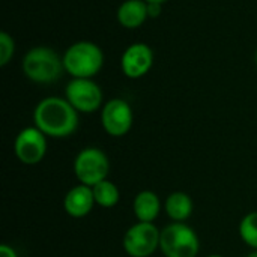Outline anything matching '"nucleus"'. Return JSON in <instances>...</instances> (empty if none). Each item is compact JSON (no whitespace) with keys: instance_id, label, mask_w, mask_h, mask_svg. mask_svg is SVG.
<instances>
[{"instance_id":"nucleus-1","label":"nucleus","mask_w":257,"mask_h":257,"mask_svg":"<svg viewBox=\"0 0 257 257\" xmlns=\"http://www.w3.org/2000/svg\"><path fill=\"white\" fill-rule=\"evenodd\" d=\"M33 122L45 136L62 139L75 133L78 126V111L68 99L50 96L36 105L33 111Z\"/></svg>"},{"instance_id":"nucleus-2","label":"nucleus","mask_w":257,"mask_h":257,"mask_svg":"<svg viewBox=\"0 0 257 257\" xmlns=\"http://www.w3.org/2000/svg\"><path fill=\"white\" fill-rule=\"evenodd\" d=\"M63 66L74 78H90L96 75L104 63L101 48L89 41L72 44L63 54Z\"/></svg>"},{"instance_id":"nucleus-3","label":"nucleus","mask_w":257,"mask_h":257,"mask_svg":"<svg viewBox=\"0 0 257 257\" xmlns=\"http://www.w3.org/2000/svg\"><path fill=\"white\" fill-rule=\"evenodd\" d=\"M26 77L35 83H53L65 71L63 59L48 47H35L23 59Z\"/></svg>"},{"instance_id":"nucleus-4","label":"nucleus","mask_w":257,"mask_h":257,"mask_svg":"<svg viewBox=\"0 0 257 257\" xmlns=\"http://www.w3.org/2000/svg\"><path fill=\"white\" fill-rule=\"evenodd\" d=\"M160 248L166 257H197L200 242L185 223H172L161 230Z\"/></svg>"},{"instance_id":"nucleus-5","label":"nucleus","mask_w":257,"mask_h":257,"mask_svg":"<svg viewBox=\"0 0 257 257\" xmlns=\"http://www.w3.org/2000/svg\"><path fill=\"white\" fill-rule=\"evenodd\" d=\"M110 172V161L107 155L96 148L83 149L74 161V173L80 184L93 187L105 181Z\"/></svg>"},{"instance_id":"nucleus-6","label":"nucleus","mask_w":257,"mask_h":257,"mask_svg":"<svg viewBox=\"0 0 257 257\" xmlns=\"http://www.w3.org/2000/svg\"><path fill=\"white\" fill-rule=\"evenodd\" d=\"M161 232L154 223H136L123 236V248L130 257H149L160 248Z\"/></svg>"},{"instance_id":"nucleus-7","label":"nucleus","mask_w":257,"mask_h":257,"mask_svg":"<svg viewBox=\"0 0 257 257\" xmlns=\"http://www.w3.org/2000/svg\"><path fill=\"white\" fill-rule=\"evenodd\" d=\"M65 93L69 104L81 113H93L102 102V92L90 78H74L68 83Z\"/></svg>"},{"instance_id":"nucleus-8","label":"nucleus","mask_w":257,"mask_h":257,"mask_svg":"<svg viewBox=\"0 0 257 257\" xmlns=\"http://www.w3.org/2000/svg\"><path fill=\"white\" fill-rule=\"evenodd\" d=\"M15 155L26 166L41 163L47 154V136L36 126H29L20 131L15 139Z\"/></svg>"},{"instance_id":"nucleus-9","label":"nucleus","mask_w":257,"mask_h":257,"mask_svg":"<svg viewBox=\"0 0 257 257\" xmlns=\"http://www.w3.org/2000/svg\"><path fill=\"white\" fill-rule=\"evenodd\" d=\"M101 123L104 131L113 137L125 136L133 126V110L125 99H110L101 113Z\"/></svg>"},{"instance_id":"nucleus-10","label":"nucleus","mask_w":257,"mask_h":257,"mask_svg":"<svg viewBox=\"0 0 257 257\" xmlns=\"http://www.w3.org/2000/svg\"><path fill=\"white\" fill-rule=\"evenodd\" d=\"M154 63V53L149 45L143 42L131 44L122 54L120 66L126 77L140 78L149 72Z\"/></svg>"},{"instance_id":"nucleus-11","label":"nucleus","mask_w":257,"mask_h":257,"mask_svg":"<svg viewBox=\"0 0 257 257\" xmlns=\"http://www.w3.org/2000/svg\"><path fill=\"white\" fill-rule=\"evenodd\" d=\"M93 205H95V197H93L92 187L83 184L71 188L63 200V208L66 214L71 215L72 218L86 217L93 209Z\"/></svg>"},{"instance_id":"nucleus-12","label":"nucleus","mask_w":257,"mask_h":257,"mask_svg":"<svg viewBox=\"0 0 257 257\" xmlns=\"http://www.w3.org/2000/svg\"><path fill=\"white\" fill-rule=\"evenodd\" d=\"M148 15V3L145 0H125L117 9V21L126 29L140 27Z\"/></svg>"},{"instance_id":"nucleus-13","label":"nucleus","mask_w":257,"mask_h":257,"mask_svg":"<svg viewBox=\"0 0 257 257\" xmlns=\"http://www.w3.org/2000/svg\"><path fill=\"white\" fill-rule=\"evenodd\" d=\"M133 211L139 221L154 223V220L160 215L161 211V203L158 196L149 190L140 191L133 202Z\"/></svg>"},{"instance_id":"nucleus-14","label":"nucleus","mask_w":257,"mask_h":257,"mask_svg":"<svg viewBox=\"0 0 257 257\" xmlns=\"http://www.w3.org/2000/svg\"><path fill=\"white\" fill-rule=\"evenodd\" d=\"M164 209L175 223H184L193 214V200L187 193L175 191L167 197Z\"/></svg>"},{"instance_id":"nucleus-15","label":"nucleus","mask_w":257,"mask_h":257,"mask_svg":"<svg viewBox=\"0 0 257 257\" xmlns=\"http://www.w3.org/2000/svg\"><path fill=\"white\" fill-rule=\"evenodd\" d=\"M92 191H93L95 203L101 208H113L117 205V202L120 199L119 188L108 179L101 181L96 185H93Z\"/></svg>"},{"instance_id":"nucleus-16","label":"nucleus","mask_w":257,"mask_h":257,"mask_svg":"<svg viewBox=\"0 0 257 257\" xmlns=\"http://www.w3.org/2000/svg\"><path fill=\"white\" fill-rule=\"evenodd\" d=\"M241 239L251 248L257 250V212L247 214L239 224Z\"/></svg>"},{"instance_id":"nucleus-17","label":"nucleus","mask_w":257,"mask_h":257,"mask_svg":"<svg viewBox=\"0 0 257 257\" xmlns=\"http://www.w3.org/2000/svg\"><path fill=\"white\" fill-rule=\"evenodd\" d=\"M15 42L12 36L6 32H0V65L5 66L14 56Z\"/></svg>"},{"instance_id":"nucleus-18","label":"nucleus","mask_w":257,"mask_h":257,"mask_svg":"<svg viewBox=\"0 0 257 257\" xmlns=\"http://www.w3.org/2000/svg\"><path fill=\"white\" fill-rule=\"evenodd\" d=\"M163 5L161 3H148V15L149 18H155L161 14Z\"/></svg>"},{"instance_id":"nucleus-19","label":"nucleus","mask_w":257,"mask_h":257,"mask_svg":"<svg viewBox=\"0 0 257 257\" xmlns=\"http://www.w3.org/2000/svg\"><path fill=\"white\" fill-rule=\"evenodd\" d=\"M0 257H17V253L12 247L6 245V244H2L0 245Z\"/></svg>"},{"instance_id":"nucleus-20","label":"nucleus","mask_w":257,"mask_h":257,"mask_svg":"<svg viewBox=\"0 0 257 257\" xmlns=\"http://www.w3.org/2000/svg\"><path fill=\"white\" fill-rule=\"evenodd\" d=\"M145 2H146V3H161V5H163V3L167 2V0H145Z\"/></svg>"},{"instance_id":"nucleus-21","label":"nucleus","mask_w":257,"mask_h":257,"mask_svg":"<svg viewBox=\"0 0 257 257\" xmlns=\"http://www.w3.org/2000/svg\"><path fill=\"white\" fill-rule=\"evenodd\" d=\"M247 257H257V250H254V251H253L251 254H248Z\"/></svg>"},{"instance_id":"nucleus-22","label":"nucleus","mask_w":257,"mask_h":257,"mask_svg":"<svg viewBox=\"0 0 257 257\" xmlns=\"http://www.w3.org/2000/svg\"><path fill=\"white\" fill-rule=\"evenodd\" d=\"M208 257H224V256H221V254H211V256H208Z\"/></svg>"},{"instance_id":"nucleus-23","label":"nucleus","mask_w":257,"mask_h":257,"mask_svg":"<svg viewBox=\"0 0 257 257\" xmlns=\"http://www.w3.org/2000/svg\"><path fill=\"white\" fill-rule=\"evenodd\" d=\"M256 60H257V56H256Z\"/></svg>"}]
</instances>
